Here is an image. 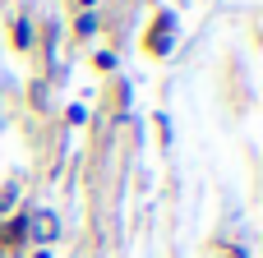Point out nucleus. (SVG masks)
Wrapping results in <instances>:
<instances>
[{
  "label": "nucleus",
  "instance_id": "obj_2",
  "mask_svg": "<svg viewBox=\"0 0 263 258\" xmlns=\"http://www.w3.org/2000/svg\"><path fill=\"white\" fill-rule=\"evenodd\" d=\"M37 231H42V240H51V231H55V222H51V217H37Z\"/></svg>",
  "mask_w": 263,
  "mask_h": 258
},
{
  "label": "nucleus",
  "instance_id": "obj_1",
  "mask_svg": "<svg viewBox=\"0 0 263 258\" xmlns=\"http://www.w3.org/2000/svg\"><path fill=\"white\" fill-rule=\"evenodd\" d=\"M23 231H28V222H23V217H14V222H9V226L0 231V245H9V249H18V245H23Z\"/></svg>",
  "mask_w": 263,
  "mask_h": 258
},
{
  "label": "nucleus",
  "instance_id": "obj_4",
  "mask_svg": "<svg viewBox=\"0 0 263 258\" xmlns=\"http://www.w3.org/2000/svg\"><path fill=\"white\" fill-rule=\"evenodd\" d=\"M37 258H46V254H37Z\"/></svg>",
  "mask_w": 263,
  "mask_h": 258
},
{
  "label": "nucleus",
  "instance_id": "obj_3",
  "mask_svg": "<svg viewBox=\"0 0 263 258\" xmlns=\"http://www.w3.org/2000/svg\"><path fill=\"white\" fill-rule=\"evenodd\" d=\"M14 208V189H0V212H9Z\"/></svg>",
  "mask_w": 263,
  "mask_h": 258
}]
</instances>
